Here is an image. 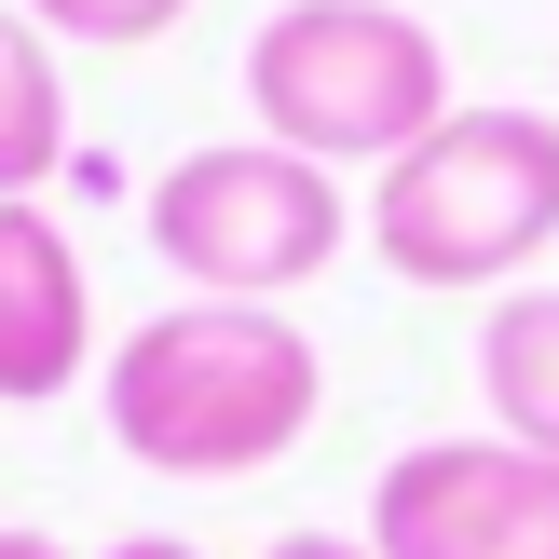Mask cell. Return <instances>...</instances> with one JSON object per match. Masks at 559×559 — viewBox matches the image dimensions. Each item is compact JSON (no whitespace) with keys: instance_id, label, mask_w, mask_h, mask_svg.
<instances>
[{"instance_id":"cell-1","label":"cell","mask_w":559,"mask_h":559,"mask_svg":"<svg viewBox=\"0 0 559 559\" xmlns=\"http://www.w3.org/2000/svg\"><path fill=\"white\" fill-rule=\"evenodd\" d=\"M96 409H109V451L151 464V478H260L314 437L328 409V355L287 300H164L109 342L96 369Z\"/></svg>"},{"instance_id":"cell-2","label":"cell","mask_w":559,"mask_h":559,"mask_svg":"<svg viewBox=\"0 0 559 559\" xmlns=\"http://www.w3.org/2000/svg\"><path fill=\"white\" fill-rule=\"evenodd\" d=\"M246 109H260L273 151L342 178V164L424 151L464 96H451V55H437L424 14H396V0H287L246 41Z\"/></svg>"},{"instance_id":"cell-3","label":"cell","mask_w":559,"mask_h":559,"mask_svg":"<svg viewBox=\"0 0 559 559\" xmlns=\"http://www.w3.org/2000/svg\"><path fill=\"white\" fill-rule=\"evenodd\" d=\"M369 246L409 287H519L559 246V109H451L424 151L382 164Z\"/></svg>"},{"instance_id":"cell-4","label":"cell","mask_w":559,"mask_h":559,"mask_svg":"<svg viewBox=\"0 0 559 559\" xmlns=\"http://www.w3.org/2000/svg\"><path fill=\"white\" fill-rule=\"evenodd\" d=\"M355 246V191L273 136H218L151 178V260L191 300H287Z\"/></svg>"},{"instance_id":"cell-5","label":"cell","mask_w":559,"mask_h":559,"mask_svg":"<svg viewBox=\"0 0 559 559\" xmlns=\"http://www.w3.org/2000/svg\"><path fill=\"white\" fill-rule=\"evenodd\" d=\"M369 559H559V464L519 437H424L369 478Z\"/></svg>"},{"instance_id":"cell-6","label":"cell","mask_w":559,"mask_h":559,"mask_svg":"<svg viewBox=\"0 0 559 559\" xmlns=\"http://www.w3.org/2000/svg\"><path fill=\"white\" fill-rule=\"evenodd\" d=\"M96 355V287H82V246L55 233V205H0V409H55Z\"/></svg>"},{"instance_id":"cell-7","label":"cell","mask_w":559,"mask_h":559,"mask_svg":"<svg viewBox=\"0 0 559 559\" xmlns=\"http://www.w3.org/2000/svg\"><path fill=\"white\" fill-rule=\"evenodd\" d=\"M478 396H491V437L559 464V287H506L478 314Z\"/></svg>"},{"instance_id":"cell-8","label":"cell","mask_w":559,"mask_h":559,"mask_svg":"<svg viewBox=\"0 0 559 559\" xmlns=\"http://www.w3.org/2000/svg\"><path fill=\"white\" fill-rule=\"evenodd\" d=\"M55 164H69V82H55V41L0 0V205H27Z\"/></svg>"},{"instance_id":"cell-9","label":"cell","mask_w":559,"mask_h":559,"mask_svg":"<svg viewBox=\"0 0 559 559\" xmlns=\"http://www.w3.org/2000/svg\"><path fill=\"white\" fill-rule=\"evenodd\" d=\"M41 41H82V55H136V41H164V27L191 14V0H14Z\"/></svg>"},{"instance_id":"cell-10","label":"cell","mask_w":559,"mask_h":559,"mask_svg":"<svg viewBox=\"0 0 559 559\" xmlns=\"http://www.w3.org/2000/svg\"><path fill=\"white\" fill-rule=\"evenodd\" d=\"M260 559H369V533H273Z\"/></svg>"},{"instance_id":"cell-11","label":"cell","mask_w":559,"mask_h":559,"mask_svg":"<svg viewBox=\"0 0 559 559\" xmlns=\"http://www.w3.org/2000/svg\"><path fill=\"white\" fill-rule=\"evenodd\" d=\"M96 559H205V546H178V533H123V546H96Z\"/></svg>"},{"instance_id":"cell-12","label":"cell","mask_w":559,"mask_h":559,"mask_svg":"<svg viewBox=\"0 0 559 559\" xmlns=\"http://www.w3.org/2000/svg\"><path fill=\"white\" fill-rule=\"evenodd\" d=\"M0 559H69V546H55V533H0Z\"/></svg>"}]
</instances>
